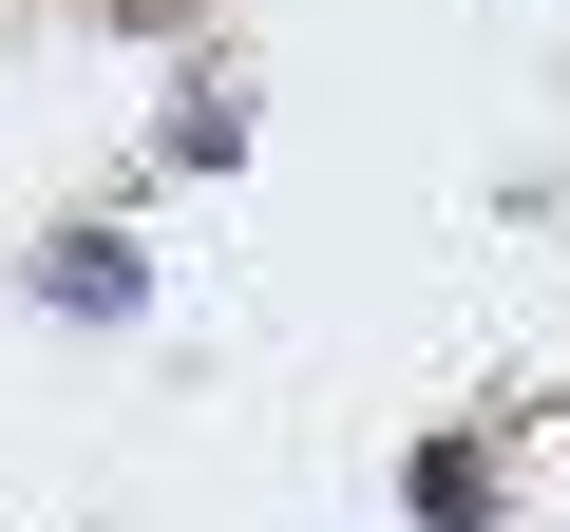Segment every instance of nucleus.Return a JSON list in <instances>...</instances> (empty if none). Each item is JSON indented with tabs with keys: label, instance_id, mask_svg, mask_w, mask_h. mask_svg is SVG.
Listing matches in <instances>:
<instances>
[{
	"label": "nucleus",
	"instance_id": "obj_1",
	"mask_svg": "<svg viewBox=\"0 0 570 532\" xmlns=\"http://www.w3.org/2000/svg\"><path fill=\"white\" fill-rule=\"evenodd\" d=\"M115 20H190V0H115Z\"/></svg>",
	"mask_w": 570,
	"mask_h": 532
}]
</instances>
